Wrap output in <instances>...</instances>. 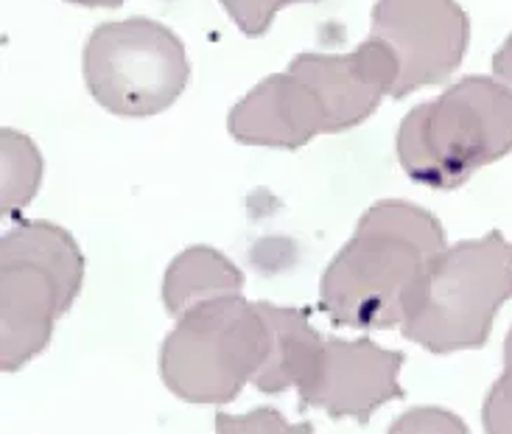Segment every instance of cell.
I'll list each match as a JSON object with an SVG mask.
<instances>
[{
    "instance_id": "cell-10",
    "label": "cell",
    "mask_w": 512,
    "mask_h": 434,
    "mask_svg": "<svg viewBox=\"0 0 512 434\" xmlns=\"http://www.w3.org/2000/svg\"><path fill=\"white\" fill-rule=\"evenodd\" d=\"M227 129L244 146L300 149L328 129L319 96L291 70L272 73L252 87L227 115Z\"/></svg>"
},
{
    "instance_id": "cell-15",
    "label": "cell",
    "mask_w": 512,
    "mask_h": 434,
    "mask_svg": "<svg viewBox=\"0 0 512 434\" xmlns=\"http://www.w3.org/2000/svg\"><path fill=\"white\" fill-rule=\"evenodd\" d=\"M216 432L222 434H241V432H314L311 423H289L280 412L261 406V409H252L244 415H227L219 412L216 415Z\"/></svg>"
},
{
    "instance_id": "cell-11",
    "label": "cell",
    "mask_w": 512,
    "mask_h": 434,
    "mask_svg": "<svg viewBox=\"0 0 512 434\" xmlns=\"http://www.w3.org/2000/svg\"><path fill=\"white\" fill-rule=\"evenodd\" d=\"M258 308L269 325V353L258 376L252 378L255 390L266 395L286 392L289 387L300 390L317 370L325 339L314 331L305 311L272 303H258Z\"/></svg>"
},
{
    "instance_id": "cell-17",
    "label": "cell",
    "mask_w": 512,
    "mask_h": 434,
    "mask_svg": "<svg viewBox=\"0 0 512 434\" xmlns=\"http://www.w3.org/2000/svg\"><path fill=\"white\" fill-rule=\"evenodd\" d=\"M482 423L487 432L512 434V364H504V373L493 384V390L487 392Z\"/></svg>"
},
{
    "instance_id": "cell-7",
    "label": "cell",
    "mask_w": 512,
    "mask_h": 434,
    "mask_svg": "<svg viewBox=\"0 0 512 434\" xmlns=\"http://www.w3.org/2000/svg\"><path fill=\"white\" fill-rule=\"evenodd\" d=\"M370 37L398 56L401 76L392 96L406 98L451 79L468 51L471 20L457 0H375Z\"/></svg>"
},
{
    "instance_id": "cell-14",
    "label": "cell",
    "mask_w": 512,
    "mask_h": 434,
    "mask_svg": "<svg viewBox=\"0 0 512 434\" xmlns=\"http://www.w3.org/2000/svg\"><path fill=\"white\" fill-rule=\"evenodd\" d=\"M219 3L247 37H263L280 9H289L294 3H317V0H219Z\"/></svg>"
},
{
    "instance_id": "cell-8",
    "label": "cell",
    "mask_w": 512,
    "mask_h": 434,
    "mask_svg": "<svg viewBox=\"0 0 512 434\" xmlns=\"http://www.w3.org/2000/svg\"><path fill=\"white\" fill-rule=\"evenodd\" d=\"M403 353L375 345L373 339H325L314 376L300 387L303 409H322L333 420H364L378 406L403 398L398 376Z\"/></svg>"
},
{
    "instance_id": "cell-12",
    "label": "cell",
    "mask_w": 512,
    "mask_h": 434,
    "mask_svg": "<svg viewBox=\"0 0 512 434\" xmlns=\"http://www.w3.org/2000/svg\"><path fill=\"white\" fill-rule=\"evenodd\" d=\"M244 275L224 252L196 244L182 250L166 269L163 306L171 317H182L199 303L227 294H241Z\"/></svg>"
},
{
    "instance_id": "cell-18",
    "label": "cell",
    "mask_w": 512,
    "mask_h": 434,
    "mask_svg": "<svg viewBox=\"0 0 512 434\" xmlns=\"http://www.w3.org/2000/svg\"><path fill=\"white\" fill-rule=\"evenodd\" d=\"M493 76L512 90V34L501 42V48L493 56Z\"/></svg>"
},
{
    "instance_id": "cell-16",
    "label": "cell",
    "mask_w": 512,
    "mask_h": 434,
    "mask_svg": "<svg viewBox=\"0 0 512 434\" xmlns=\"http://www.w3.org/2000/svg\"><path fill=\"white\" fill-rule=\"evenodd\" d=\"M392 434H412V432H468L465 420H459L454 412L440 409V406H420L412 409L392 423Z\"/></svg>"
},
{
    "instance_id": "cell-20",
    "label": "cell",
    "mask_w": 512,
    "mask_h": 434,
    "mask_svg": "<svg viewBox=\"0 0 512 434\" xmlns=\"http://www.w3.org/2000/svg\"><path fill=\"white\" fill-rule=\"evenodd\" d=\"M504 364H512V328L507 334V342H504Z\"/></svg>"
},
{
    "instance_id": "cell-19",
    "label": "cell",
    "mask_w": 512,
    "mask_h": 434,
    "mask_svg": "<svg viewBox=\"0 0 512 434\" xmlns=\"http://www.w3.org/2000/svg\"><path fill=\"white\" fill-rule=\"evenodd\" d=\"M65 3L84 6V9H115V6H121L124 0H65Z\"/></svg>"
},
{
    "instance_id": "cell-6",
    "label": "cell",
    "mask_w": 512,
    "mask_h": 434,
    "mask_svg": "<svg viewBox=\"0 0 512 434\" xmlns=\"http://www.w3.org/2000/svg\"><path fill=\"white\" fill-rule=\"evenodd\" d=\"M82 68L90 96L118 118L168 110L191 79L180 37L149 17L101 23L84 45Z\"/></svg>"
},
{
    "instance_id": "cell-2",
    "label": "cell",
    "mask_w": 512,
    "mask_h": 434,
    "mask_svg": "<svg viewBox=\"0 0 512 434\" xmlns=\"http://www.w3.org/2000/svg\"><path fill=\"white\" fill-rule=\"evenodd\" d=\"M512 152V90L496 76H465L406 112L398 160L420 185L454 191Z\"/></svg>"
},
{
    "instance_id": "cell-4",
    "label": "cell",
    "mask_w": 512,
    "mask_h": 434,
    "mask_svg": "<svg viewBox=\"0 0 512 434\" xmlns=\"http://www.w3.org/2000/svg\"><path fill=\"white\" fill-rule=\"evenodd\" d=\"M507 300H512V241L490 230L437 255L401 331L431 353L482 348Z\"/></svg>"
},
{
    "instance_id": "cell-1",
    "label": "cell",
    "mask_w": 512,
    "mask_h": 434,
    "mask_svg": "<svg viewBox=\"0 0 512 434\" xmlns=\"http://www.w3.org/2000/svg\"><path fill=\"white\" fill-rule=\"evenodd\" d=\"M445 247V230L434 213L406 199H381L325 269L319 308L345 328L403 325Z\"/></svg>"
},
{
    "instance_id": "cell-9",
    "label": "cell",
    "mask_w": 512,
    "mask_h": 434,
    "mask_svg": "<svg viewBox=\"0 0 512 434\" xmlns=\"http://www.w3.org/2000/svg\"><path fill=\"white\" fill-rule=\"evenodd\" d=\"M289 70L300 76L322 101L328 115L325 135L345 132L367 121L384 96L395 93L401 76L398 56L375 37H367L347 54H300Z\"/></svg>"
},
{
    "instance_id": "cell-3",
    "label": "cell",
    "mask_w": 512,
    "mask_h": 434,
    "mask_svg": "<svg viewBox=\"0 0 512 434\" xmlns=\"http://www.w3.org/2000/svg\"><path fill=\"white\" fill-rule=\"evenodd\" d=\"M76 238L54 222H20L0 241V367L20 370L48 348L54 325L82 292Z\"/></svg>"
},
{
    "instance_id": "cell-13",
    "label": "cell",
    "mask_w": 512,
    "mask_h": 434,
    "mask_svg": "<svg viewBox=\"0 0 512 434\" xmlns=\"http://www.w3.org/2000/svg\"><path fill=\"white\" fill-rule=\"evenodd\" d=\"M0 146H3V191H0V205L3 213L12 216L23 210L37 196L42 180V157L34 140L3 129L0 132Z\"/></svg>"
},
{
    "instance_id": "cell-5",
    "label": "cell",
    "mask_w": 512,
    "mask_h": 434,
    "mask_svg": "<svg viewBox=\"0 0 512 434\" xmlns=\"http://www.w3.org/2000/svg\"><path fill=\"white\" fill-rule=\"evenodd\" d=\"M269 353V325L241 294L199 303L177 317L160 348V378L188 404L224 406L252 384Z\"/></svg>"
}]
</instances>
